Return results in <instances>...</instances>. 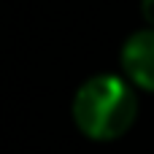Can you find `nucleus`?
<instances>
[{
  "label": "nucleus",
  "mask_w": 154,
  "mask_h": 154,
  "mask_svg": "<svg viewBox=\"0 0 154 154\" xmlns=\"http://www.w3.org/2000/svg\"><path fill=\"white\" fill-rule=\"evenodd\" d=\"M70 114L79 133L89 141H116L138 116L135 87L116 73L92 76L76 89Z\"/></svg>",
  "instance_id": "1"
},
{
  "label": "nucleus",
  "mask_w": 154,
  "mask_h": 154,
  "mask_svg": "<svg viewBox=\"0 0 154 154\" xmlns=\"http://www.w3.org/2000/svg\"><path fill=\"white\" fill-rule=\"evenodd\" d=\"M125 79L143 89V92H154V27H143L135 30L119 54Z\"/></svg>",
  "instance_id": "2"
},
{
  "label": "nucleus",
  "mask_w": 154,
  "mask_h": 154,
  "mask_svg": "<svg viewBox=\"0 0 154 154\" xmlns=\"http://www.w3.org/2000/svg\"><path fill=\"white\" fill-rule=\"evenodd\" d=\"M141 14H143L146 24L154 27V0H141Z\"/></svg>",
  "instance_id": "3"
}]
</instances>
